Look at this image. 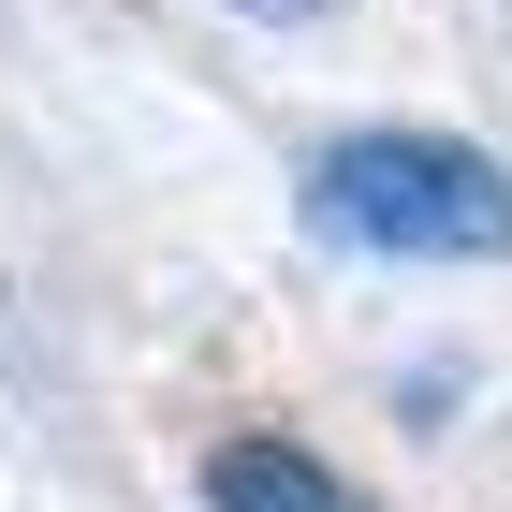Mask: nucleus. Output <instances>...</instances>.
<instances>
[{
    "instance_id": "obj_2",
    "label": "nucleus",
    "mask_w": 512,
    "mask_h": 512,
    "mask_svg": "<svg viewBox=\"0 0 512 512\" xmlns=\"http://www.w3.org/2000/svg\"><path fill=\"white\" fill-rule=\"evenodd\" d=\"M205 512H366V483H337L308 439H235L205 454Z\"/></svg>"
},
{
    "instance_id": "obj_1",
    "label": "nucleus",
    "mask_w": 512,
    "mask_h": 512,
    "mask_svg": "<svg viewBox=\"0 0 512 512\" xmlns=\"http://www.w3.org/2000/svg\"><path fill=\"white\" fill-rule=\"evenodd\" d=\"M308 220L352 249H395V264H498L512 249V176L454 132H352L322 147Z\"/></svg>"
},
{
    "instance_id": "obj_3",
    "label": "nucleus",
    "mask_w": 512,
    "mask_h": 512,
    "mask_svg": "<svg viewBox=\"0 0 512 512\" xmlns=\"http://www.w3.org/2000/svg\"><path fill=\"white\" fill-rule=\"evenodd\" d=\"M235 15H264V30H308V15H337V0H235Z\"/></svg>"
}]
</instances>
